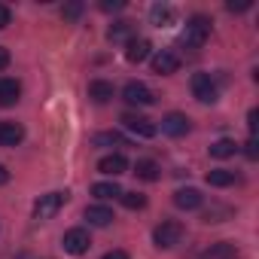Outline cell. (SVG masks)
Listing matches in <instances>:
<instances>
[{
	"label": "cell",
	"instance_id": "obj_1",
	"mask_svg": "<svg viewBox=\"0 0 259 259\" xmlns=\"http://www.w3.org/2000/svg\"><path fill=\"white\" fill-rule=\"evenodd\" d=\"M207 37H210V19H207V16H192V19L186 22V28H183L180 43H183L186 49H201V46L207 43Z\"/></svg>",
	"mask_w": 259,
	"mask_h": 259
},
{
	"label": "cell",
	"instance_id": "obj_2",
	"mask_svg": "<svg viewBox=\"0 0 259 259\" xmlns=\"http://www.w3.org/2000/svg\"><path fill=\"white\" fill-rule=\"evenodd\" d=\"M153 241H156V247H162V250L177 247V244L183 241V223H177V220H162V223L156 226V232H153Z\"/></svg>",
	"mask_w": 259,
	"mask_h": 259
},
{
	"label": "cell",
	"instance_id": "obj_3",
	"mask_svg": "<svg viewBox=\"0 0 259 259\" xmlns=\"http://www.w3.org/2000/svg\"><path fill=\"white\" fill-rule=\"evenodd\" d=\"M122 125H125L135 138H144V141H150V138L159 135V125H156L153 119L141 116V113H125V116H122Z\"/></svg>",
	"mask_w": 259,
	"mask_h": 259
},
{
	"label": "cell",
	"instance_id": "obj_4",
	"mask_svg": "<svg viewBox=\"0 0 259 259\" xmlns=\"http://www.w3.org/2000/svg\"><path fill=\"white\" fill-rule=\"evenodd\" d=\"M64 201H67V192H49V195H40L37 198V204H34V220H52L61 207H64Z\"/></svg>",
	"mask_w": 259,
	"mask_h": 259
},
{
	"label": "cell",
	"instance_id": "obj_5",
	"mask_svg": "<svg viewBox=\"0 0 259 259\" xmlns=\"http://www.w3.org/2000/svg\"><path fill=\"white\" fill-rule=\"evenodd\" d=\"M192 95L201 101V104H213L220 98V85L213 82L210 73H195L192 76Z\"/></svg>",
	"mask_w": 259,
	"mask_h": 259
},
{
	"label": "cell",
	"instance_id": "obj_6",
	"mask_svg": "<svg viewBox=\"0 0 259 259\" xmlns=\"http://www.w3.org/2000/svg\"><path fill=\"white\" fill-rule=\"evenodd\" d=\"M61 247H64V253H70V256H82V253H89L92 238H89L85 229H67L64 238H61Z\"/></svg>",
	"mask_w": 259,
	"mask_h": 259
},
{
	"label": "cell",
	"instance_id": "obj_7",
	"mask_svg": "<svg viewBox=\"0 0 259 259\" xmlns=\"http://www.w3.org/2000/svg\"><path fill=\"white\" fill-rule=\"evenodd\" d=\"M122 98H125V104H132V107H150V104H156V95L144 82H128L122 89Z\"/></svg>",
	"mask_w": 259,
	"mask_h": 259
},
{
	"label": "cell",
	"instance_id": "obj_8",
	"mask_svg": "<svg viewBox=\"0 0 259 259\" xmlns=\"http://www.w3.org/2000/svg\"><path fill=\"white\" fill-rule=\"evenodd\" d=\"M180 70V55L177 52H171V49H159L156 55H153V73H159V76H171V73H177Z\"/></svg>",
	"mask_w": 259,
	"mask_h": 259
},
{
	"label": "cell",
	"instance_id": "obj_9",
	"mask_svg": "<svg viewBox=\"0 0 259 259\" xmlns=\"http://www.w3.org/2000/svg\"><path fill=\"white\" fill-rule=\"evenodd\" d=\"M162 135H168V138H183V135H189V119H186L183 113H168V116L162 119Z\"/></svg>",
	"mask_w": 259,
	"mask_h": 259
},
{
	"label": "cell",
	"instance_id": "obj_10",
	"mask_svg": "<svg viewBox=\"0 0 259 259\" xmlns=\"http://www.w3.org/2000/svg\"><path fill=\"white\" fill-rule=\"evenodd\" d=\"M150 52H153V43H150V40H144V37H135V40H128V43H125V58L132 61V64L147 61V58H150Z\"/></svg>",
	"mask_w": 259,
	"mask_h": 259
},
{
	"label": "cell",
	"instance_id": "obj_11",
	"mask_svg": "<svg viewBox=\"0 0 259 259\" xmlns=\"http://www.w3.org/2000/svg\"><path fill=\"white\" fill-rule=\"evenodd\" d=\"M174 204H177L180 210H198V207L204 204V195H201L195 186H186V189H177V192H174Z\"/></svg>",
	"mask_w": 259,
	"mask_h": 259
},
{
	"label": "cell",
	"instance_id": "obj_12",
	"mask_svg": "<svg viewBox=\"0 0 259 259\" xmlns=\"http://www.w3.org/2000/svg\"><path fill=\"white\" fill-rule=\"evenodd\" d=\"M98 171L107 174V177H119V174L128 171V159H125L122 153H110V156H104V159L98 162Z\"/></svg>",
	"mask_w": 259,
	"mask_h": 259
},
{
	"label": "cell",
	"instance_id": "obj_13",
	"mask_svg": "<svg viewBox=\"0 0 259 259\" xmlns=\"http://www.w3.org/2000/svg\"><path fill=\"white\" fill-rule=\"evenodd\" d=\"M25 141V128L19 122H0V147H19Z\"/></svg>",
	"mask_w": 259,
	"mask_h": 259
},
{
	"label": "cell",
	"instance_id": "obj_14",
	"mask_svg": "<svg viewBox=\"0 0 259 259\" xmlns=\"http://www.w3.org/2000/svg\"><path fill=\"white\" fill-rule=\"evenodd\" d=\"M85 220H89V226H110L116 217H113V210L107 207V204H89L85 207Z\"/></svg>",
	"mask_w": 259,
	"mask_h": 259
},
{
	"label": "cell",
	"instance_id": "obj_15",
	"mask_svg": "<svg viewBox=\"0 0 259 259\" xmlns=\"http://www.w3.org/2000/svg\"><path fill=\"white\" fill-rule=\"evenodd\" d=\"M19 95H22V85H19V79H0V107H13L16 101H19Z\"/></svg>",
	"mask_w": 259,
	"mask_h": 259
},
{
	"label": "cell",
	"instance_id": "obj_16",
	"mask_svg": "<svg viewBox=\"0 0 259 259\" xmlns=\"http://www.w3.org/2000/svg\"><path fill=\"white\" fill-rule=\"evenodd\" d=\"M107 40L110 43H128V40H135V25L132 22H113L110 31H107Z\"/></svg>",
	"mask_w": 259,
	"mask_h": 259
},
{
	"label": "cell",
	"instance_id": "obj_17",
	"mask_svg": "<svg viewBox=\"0 0 259 259\" xmlns=\"http://www.w3.org/2000/svg\"><path fill=\"white\" fill-rule=\"evenodd\" d=\"M89 98H92L95 104H107V101L113 98V82H107V79L89 82Z\"/></svg>",
	"mask_w": 259,
	"mask_h": 259
},
{
	"label": "cell",
	"instance_id": "obj_18",
	"mask_svg": "<svg viewBox=\"0 0 259 259\" xmlns=\"http://www.w3.org/2000/svg\"><path fill=\"white\" fill-rule=\"evenodd\" d=\"M207 153H210V159H229V156L238 153V144H235L232 138H220V141H213V144L207 147Z\"/></svg>",
	"mask_w": 259,
	"mask_h": 259
},
{
	"label": "cell",
	"instance_id": "obj_19",
	"mask_svg": "<svg viewBox=\"0 0 259 259\" xmlns=\"http://www.w3.org/2000/svg\"><path fill=\"white\" fill-rule=\"evenodd\" d=\"M150 22H153L156 28H171V25H174V10L165 7V4H156V7L150 10Z\"/></svg>",
	"mask_w": 259,
	"mask_h": 259
},
{
	"label": "cell",
	"instance_id": "obj_20",
	"mask_svg": "<svg viewBox=\"0 0 259 259\" xmlns=\"http://www.w3.org/2000/svg\"><path fill=\"white\" fill-rule=\"evenodd\" d=\"M204 259H238V247L232 241H220L210 250H204Z\"/></svg>",
	"mask_w": 259,
	"mask_h": 259
},
{
	"label": "cell",
	"instance_id": "obj_21",
	"mask_svg": "<svg viewBox=\"0 0 259 259\" xmlns=\"http://www.w3.org/2000/svg\"><path fill=\"white\" fill-rule=\"evenodd\" d=\"M135 174H138L141 180H147V183H156V180H159V165H156L153 159H141V162L135 165Z\"/></svg>",
	"mask_w": 259,
	"mask_h": 259
},
{
	"label": "cell",
	"instance_id": "obj_22",
	"mask_svg": "<svg viewBox=\"0 0 259 259\" xmlns=\"http://www.w3.org/2000/svg\"><path fill=\"white\" fill-rule=\"evenodd\" d=\"M207 183H210V186H217V189H226V186H232V183H235V171L213 168V171H207Z\"/></svg>",
	"mask_w": 259,
	"mask_h": 259
},
{
	"label": "cell",
	"instance_id": "obj_23",
	"mask_svg": "<svg viewBox=\"0 0 259 259\" xmlns=\"http://www.w3.org/2000/svg\"><path fill=\"white\" fill-rule=\"evenodd\" d=\"M92 195L95 198H119L122 195V186L116 180H104V183H95L92 186Z\"/></svg>",
	"mask_w": 259,
	"mask_h": 259
},
{
	"label": "cell",
	"instance_id": "obj_24",
	"mask_svg": "<svg viewBox=\"0 0 259 259\" xmlns=\"http://www.w3.org/2000/svg\"><path fill=\"white\" fill-rule=\"evenodd\" d=\"M95 144L98 147H128V141L119 132H101V135H95Z\"/></svg>",
	"mask_w": 259,
	"mask_h": 259
},
{
	"label": "cell",
	"instance_id": "obj_25",
	"mask_svg": "<svg viewBox=\"0 0 259 259\" xmlns=\"http://www.w3.org/2000/svg\"><path fill=\"white\" fill-rule=\"evenodd\" d=\"M119 201H122L128 210H141V207H147V195H141V192H122Z\"/></svg>",
	"mask_w": 259,
	"mask_h": 259
},
{
	"label": "cell",
	"instance_id": "obj_26",
	"mask_svg": "<svg viewBox=\"0 0 259 259\" xmlns=\"http://www.w3.org/2000/svg\"><path fill=\"white\" fill-rule=\"evenodd\" d=\"M61 16H64V22H76L82 16V4H76V0H73V4H64L61 7Z\"/></svg>",
	"mask_w": 259,
	"mask_h": 259
},
{
	"label": "cell",
	"instance_id": "obj_27",
	"mask_svg": "<svg viewBox=\"0 0 259 259\" xmlns=\"http://www.w3.org/2000/svg\"><path fill=\"white\" fill-rule=\"evenodd\" d=\"M101 13H122L125 10V0H101Z\"/></svg>",
	"mask_w": 259,
	"mask_h": 259
},
{
	"label": "cell",
	"instance_id": "obj_28",
	"mask_svg": "<svg viewBox=\"0 0 259 259\" xmlns=\"http://www.w3.org/2000/svg\"><path fill=\"white\" fill-rule=\"evenodd\" d=\"M244 156H247L250 162L259 159V144H256V138H247V144H244Z\"/></svg>",
	"mask_w": 259,
	"mask_h": 259
},
{
	"label": "cell",
	"instance_id": "obj_29",
	"mask_svg": "<svg viewBox=\"0 0 259 259\" xmlns=\"http://www.w3.org/2000/svg\"><path fill=\"white\" fill-rule=\"evenodd\" d=\"M10 22H13V10H10L7 4H0V31H4Z\"/></svg>",
	"mask_w": 259,
	"mask_h": 259
},
{
	"label": "cell",
	"instance_id": "obj_30",
	"mask_svg": "<svg viewBox=\"0 0 259 259\" xmlns=\"http://www.w3.org/2000/svg\"><path fill=\"white\" fill-rule=\"evenodd\" d=\"M256 119H259V113H256V110H250V113H247V125H250V138H256Z\"/></svg>",
	"mask_w": 259,
	"mask_h": 259
},
{
	"label": "cell",
	"instance_id": "obj_31",
	"mask_svg": "<svg viewBox=\"0 0 259 259\" xmlns=\"http://www.w3.org/2000/svg\"><path fill=\"white\" fill-rule=\"evenodd\" d=\"M7 67H10V49L0 46V70H7Z\"/></svg>",
	"mask_w": 259,
	"mask_h": 259
},
{
	"label": "cell",
	"instance_id": "obj_32",
	"mask_svg": "<svg viewBox=\"0 0 259 259\" xmlns=\"http://www.w3.org/2000/svg\"><path fill=\"white\" fill-rule=\"evenodd\" d=\"M226 10H229V13H247V10H250V4H229Z\"/></svg>",
	"mask_w": 259,
	"mask_h": 259
},
{
	"label": "cell",
	"instance_id": "obj_33",
	"mask_svg": "<svg viewBox=\"0 0 259 259\" xmlns=\"http://www.w3.org/2000/svg\"><path fill=\"white\" fill-rule=\"evenodd\" d=\"M104 259H128V253L125 250H110V253H104Z\"/></svg>",
	"mask_w": 259,
	"mask_h": 259
},
{
	"label": "cell",
	"instance_id": "obj_34",
	"mask_svg": "<svg viewBox=\"0 0 259 259\" xmlns=\"http://www.w3.org/2000/svg\"><path fill=\"white\" fill-rule=\"evenodd\" d=\"M4 183H10V171H7L4 165H0V186H4Z\"/></svg>",
	"mask_w": 259,
	"mask_h": 259
}]
</instances>
